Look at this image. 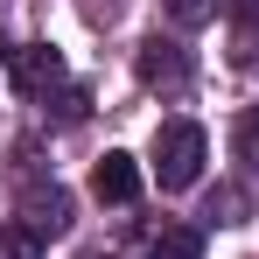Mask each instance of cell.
Instances as JSON below:
<instances>
[{"label": "cell", "instance_id": "8", "mask_svg": "<svg viewBox=\"0 0 259 259\" xmlns=\"http://www.w3.org/2000/svg\"><path fill=\"white\" fill-rule=\"evenodd\" d=\"M231 147H238L245 168H259V105H245V119H238V133H231Z\"/></svg>", "mask_w": 259, "mask_h": 259}, {"label": "cell", "instance_id": "10", "mask_svg": "<svg viewBox=\"0 0 259 259\" xmlns=\"http://www.w3.org/2000/svg\"><path fill=\"white\" fill-rule=\"evenodd\" d=\"M217 14H231V21L245 28V42L259 35V0H217Z\"/></svg>", "mask_w": 259, "mask_h": 259}, {"label": "cell", "instance_id": "1", "mask_svg": "<svg viewBox=\"0 0 259 259\" xmlns=\"http://www.w3.org/2000/svg\"><path fill=\"white\" fill-rule=\"evenodd\" d=\"M210 161V140L196 119H168V126H154V182L161 189H189L196 175Z\"/></svg>", "mask_w": 259, "mask_h": 259}, {"label": "cell", "instance_id": "3", "mask_svg": "<svg viewBox=\"0 0 259 259\" xmlns=\"http://www.w3.org/2000/svg\"><path fill=\"white\" fill-rule=\"evenodd\" d=\"M7 70H14V91H21V98H49V91L63 84V56H56L49 42L14 49V63H7Z\"/></svg>", "mask_w": 259, "mask_h": 259}, {"label": "cell", "instance_id": "7", "mask_svg": "<svg viewBox=\"0 0 259 259\" xmlns=\"http://www.w3.org/2000/svg\"><path fill=\"white\" fill-rule=\"evenodd\" d=\"M0 259H42V238L28 224H0Z\"/></svg>", "mask_w": 259, "mask_h": 259}, {"label": "cell", "instance_id": "4", "mask_svg": "<svg viewBox=\"0 0 259 259\" xmlns=\"http://www.w3.org/2000/svg\"><path fill=\"white\" fill-rule=\"evenodd\" d=\"M91 196H98V203H133V196H140V161H133L126 147H112V154L91 168Z\"/></svg>", "mask_w": 259, "mask_h": 259}, {"label": "cell", "instance_id": "9", "mask_svg": "<svg viewBox=\"0 0 259 259\" xmlns=\"http://www.w3.org/2000/svg\"><path fill=\"white\" fill-rule=\"evenodd\" d=\"M168 14L182 21V28H203V21L217 14V0H168Z\"/></svg>", "mask_w": 259, "mask_h": 259}, {"label": "cell", "instance_id": "2", "mask_svg": "<svg viewBox=\"0 0 259 259\" xmlns=\"http://www.w3.org/2000/svg\"><path fill=\"white\" fill-rule=\"evenodd\" d=\"M133 70H140L147 91H182V84H189V49L168 42V35H147L140 56H133Z\"/></svg>", "mask_w": 259, "mask_h": 259}, {"label": "cell", "instance_id": "5", "mask_svg": "<svg viewBox=\"0 0 259 259\" xmlns=\"http://www.w3.org/2000/svg\"><path fill=\"white\" fill-rule=\"evenodd\" d=\"M21 210H28V231H35V238H56V231L70 224V196L49 182V189H28V203H21Z\"/></svg>", "mask_w": 259, "mask_h": 259}, {"label": "cell", "instance_id": "11", "mask_svg": "<svg viewBox=\"0 0 259 259\" xmlns=\"http://www.w3.org/2000/svg\"><path fill=\"white\" fill-rule=\"evenodd\" d=\"M7 63H14V49H7V35H0V70H7Z\"/></svg>", "mask_w": 259, "mask_h": 259}, {"label": "cell", "instance_id": "6", "mask_svg": "<svg viewBox=\"0 0 259 259\" xmlns=\"http://www.w3.org/2000/svg\"><path fill=\"white\" fill-rule=\"evenodd\" d=\"M147 259H203V231L196 224H161L154 245H147Z\"/></svg>", "mask_w": 259, "mask_h": 259}]
</instances>
